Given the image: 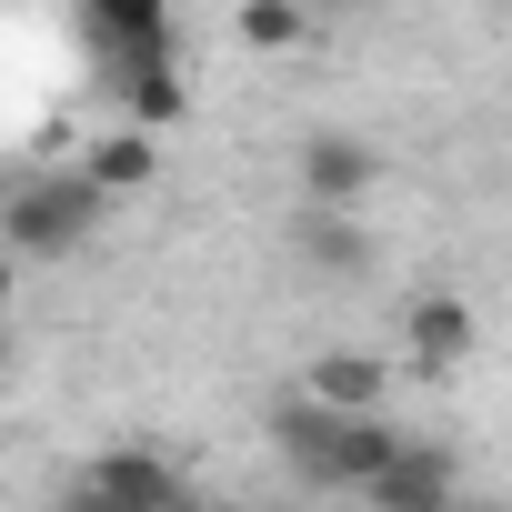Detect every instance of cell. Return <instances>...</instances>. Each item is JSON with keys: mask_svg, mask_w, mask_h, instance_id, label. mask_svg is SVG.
Here are the masks:
<instances>
[{"mask_svg": "<svg viewBox=\"0 0 512 512\" xmlns=\"http://www.w3.org/2000/svg\"><path fill=\"white\" fill-rule=\"evenodd\" d=\"M312 31V0H241V41L251 51H292Z\"/></svg>", "mask_w": 512, "mask_h": 512, "instance_id": "obj_12", "label": "cell"}, {"mask_svg": "<svg viewBox=\"0 0 512 512\" xmlns=\"http://www.w3.org/2000/svg\"><path fill=\"white\" fill-rule=\"evenodd\" d=\"M121 101H131V121L161 131V121H181V71H171V61H131V71H121Z\"/></svg>", "mask_w": 512, "mask_h": 512, "instance_id": "obj_11", "label": "cell"}, {"mask_svg": "<svg viewBox=\"0 0 512 512\" xmlns=\"http://www.w3.org/2000/svg\"><path fill=\"white\" fill-rule=\"evenodd\" d=\"M382 181V151L352 141V131H312L302 141V201H362Z\"/></svg>", "mask_w": 512, "mask_h": 512, "instance_id": "obj_5", "label": "cell"}, {"mask_svg": "<svg viewBox=\"0 0 512 512\" xmlns=\"http://www.w3.org/2000/svg\"><path fill=\"white\" fill-rule=\"evenodd\" d=\"M312 392H322V402H342V412H382L392 362H382V352H322V362H312Z\"/></svg>", "mask_w": 512, "mask_h": 512, "instance_id": "obj_9", "label": "cell"}, {"mask_svg": "<svg viewBox=\"0 0 512 512\" xmlns=\"http://www.w3.org/2000/svg\"><path fill=\"white\" fill-rule=\"evenodd\" d=\"M81 41L131 71V61H171V0H81Z\"/></svg>", "mask_w": 512, "mask_h": 512, "instance_id": "obj_3", "label": "cell"}, {"mask_svg": "<svg viewBox=\"0 0 512 512\" xmlns=\"http://www.w3.org/2000/svg\"><path fill=\"white\" fill-rule=\"evenodd\" d=\"M11 272H21V251H11V241H0V302H11Z\"/></svg>", "mask_w": 512, "mask_h": 512, "instance_id": "obj_13", "label": "cell"}, {"mask_svg": "<svg viewBox=\"0 0 512 512\" xmlns=\"http://www.w3.org/2000/svg\"><path fill=\"white\" fill-rule=\"evenodd\" d=\"M81 171H91L101 191H141V181L161 171V151H151V121H131V131H111V141H101V151H91Z\"/></svg>", "mask_w": 512, "mask_h": 512, "instance_id": "obj_10", "label": "cell"}, {"mask_svg": "<svg viewBox=\"0 0 512 512\" xmlns=\"http://www.w3.org/2000/svg\"><path fill=\"white\" fill-rule=\"evenodd\" d=\"M81 502H131V512H161V502H181V472H171L161 452H101V462L81 472Z\"/></svg>", "mask_w": 512, "mask_h": 512, "instance_id": "obj_6", "label": "cell"}, {"mask_svg": "<svg viewBox=\"0 0 512 512\" xmlns=\"http://www.w3.org/2000/svg\"><path fill=\"white\" fill-rule=\"evenodd\" d=\"M101 181L91 171H71V181H31V191H11L0 201V241L21 251V262H61V251H81L91 231H101Z\"/></svg>", "mask_w": 512, "mask_h": 512, "instance_id": "obj_2", "label": "cell"}, {"mask_svg": "<svg viewBox=\"0 0 512 512\" xmlns=\"http://www.w3.org/2000/svg\"><path fill=\"white\" fill-rule=\"evenodd\" d=\"M0 352H11V342H0Z\"/></svg>", "mask_w": 512, "mask_h": 512, "instance_id": "obj_15", "label": "cell"}, {"mask_svg": "<svg viewBox=\"0 0 512 512\" xmlns=\"http://www.w3.org/2000/svg\"><path fill=\"white\" fill-rule=\"evenodd\" d=\"M382 512H422V502H452V452H432V442H392V462L362 482Z\"/></svg>", "mask_w": 512, "mask_h": 512, "instance_id": "obj_7", "label": "cell"}, {"mask_svg": "<svg viewBox=\"0 0 512 512\" xmlns=\"http://www.w3.org/2000/svg\"><path fill=\"white\" fill-rule=\"evenodd\" d=\"M292 262H312L322 282H362L372 272V231L352 221V201H302L292 211Z\"/></svg>", "mask_w": 512, "mask_h": 512, "instance_id": "obj_4", "label": "cell"}, {"mask_svg": "<svg viewBox=\"0 0 512 512\" xmlns=\"http://www.w3.org/2000/svg\"><path fill=\"white\" fill-rule=\"evenodd\" d=\"M392 422L382 412H342V402H322L312 382L292 392V402H272V452L302 472V482H342V492H362L382 462H392Z\"/></svg>", "mask_w": 512, "mask_h": 512, "instance_id": "obj_1", "label": "cell"}, {"mask_svg": "<svg viewBox=\"0 0 512 512\" xmlns=\"http://www.w3.org/2000/svg\"><path fill=\"white\" fill-rule=\"evenodd\" d=\"M402 342H412V362H422V372H452V362L472 352V312H462L452 292H422V302L402 312Z\"/></svg>", "mask_w": 512, "mask_h": 512, "instance_id": "obj_8", "label": "cell"}, {"mask_svg": "<svg viewBox=\"0 0 512 512\" xmlns=\"http://www.w3.org/2000/svg\"><path fill=\"white\" fill-rule=\"evenodd\" d=\"M332 11H352V0H332Z\"/></svg>", "mask_w": 512, "mask_h": 512, "instance_id": "obj_14", "label": "cell"}]
</instances>
